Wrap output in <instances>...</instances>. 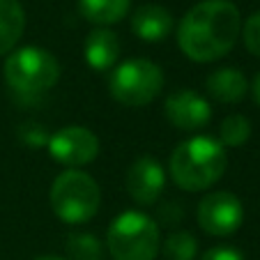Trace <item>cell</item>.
I'll return each mask as SVG.
<instances>
[{
    "instance_id": "9c48e42d",
    "label": "cell",
    "mask_w": 260,
    "mask_h": 260,
    "mask_svg": "<svg viewBox=\"0 0 260 260\" xmlns=\"http://www.w3.org/2000/svg\"><path fill=\"white\" fill-rule=\"evenodd\" d=\"M164 115L180 132H198L212 120V106L196 90H177L164 102Z\"/></svg>"
},
{
    "instance_id": "e0dca14e",
    "label": "cell",
    "mask_w": 260,
    "mask_h": 260,
    "mask_svg": "<svg viewBox=\"0 0 260 260\" xmlns=\"http://www.w3.org/2000/svg\"><path fill=\"white\" fill-rule=\"evenodd\" d=\"M67 255L69 260H102L104 244L92 233H74L67 237Z\"/></svg>"
},
{
    "instance_id": "8fae6325",
    "label": "cell",
    "mask_w": 260,
    "mask_h": 260,
    "mask_svg": "<svg viewBox=\"0 0 260 260\" xmlns=\"http://www.w3.org/2000/svg\"><path fill=\"white\" fill-rule=\"evenodd\" d=\"M85 62L94 72H111L120 58V40L113 30L94 28L83 44Z\"/></svg>"
},
{
    "instance_id": "5bb4252c",
    "label": "cell",
    "mask_w": 260,
    "mask_h": 260,
    "mask_svg": "<svg viewBox=\"0 0 260 260\" xmlns=\"http://www.w3.org/2000/svg\"><path fill=\"white\" fill-rule=\"evenodd\" d=\"M25 30V10L19 0H0V55L16 49Z\"/></svg>"
},
{
    "instance_id": "603a6c76",
    "label": "cell",
    "mask_w": 260,
    "mask_h": 260,
    "mask_svg": "<svg viewBox=\"0 0 260 260\" xmlns=\"http://www.w3.org/2000/svg\"><path fill=\"white\" fill-rule=\"evenodd\" d=\"M32 260H67V258H58V255H40V258H32Z\"/></svg>"
},
{
    "instance_id": "8992f818",
    "label": "cell",
    "mask_w": 260,
    "mask_h": 260,
    "mask_svg": "<svg viewBox=\"0 0 260 260\" xmlns=\"http://www.w3.org/2000/svg\"><path fill=\"white\" fill-rule=\"evenodd\" d=\"M108 90L111 97L122 106H147L164 90V69L145 58L124 60L118 67H113V74L108 79Z\"/></svg>"
},
{
    "instance_id": "7c38bea8",
    "label": "cell",
    "mask_w": 260,
    "mask_h": 260,
    "mask_svg": "<svg viewBox=\"0 0 260 260\" xmlns=\"http://www.w3.org/2000/svg\"><path fill=\"white\" fill-rule=\"evenodd\" d=\"M132 30L138 40L143 42H164L173 30V16L166 7L161 5H141L132 14Z\"/></svg>"
},
{
    "instance_id": "6da1fadb",
    "label": "cell",
    "mask_w": 260,
    "mask_h": 260,
    "mask_svg": "<svg viewBox=\"0 0 260 260\" xmlns=\"http://www.w3.org/2000/svg\"><path fill=\"white\" fill-rule=\"evenodd\" d=\"M242 32L240 10L231 0H203L182 16L177 46L193 62H214L233 51Z\"/></svg>"
},
{
    "instance_id": "4fadbf2b",
    "label": "cell",
    "mask_w": 260,
    "mask_h": 260,
    "mask_svg": "<svg viewBox=\"0 0 260 260\" xmlns=\"http://www.w3.org/2000/svg\"><path fill=\"white\" fill-rule=\"evenodd\" d=\"M205 90L212 99L221 104H237L249 94V81L240 69L221 67L214 69L205 79Z\"/></svg>"
},
{
    "instance_id": "52a82bcc",
    "label": "cell",
    "mask_w": 260,
    "mask_h": 260,
    "mask_svg": "<svg viewBox=\"0 0 260 260\" xmlns=\"http://www.w3.org/2000/svg\"><path fill=\"white\" fill-rule=\"evenodd\" d=\"M46 150H49L51 159H55L58 164L67 168H79L88 166L90 161L97 159L99 138L83 124H67L55 134H51Z\"/></svg>"
},
{
    "instance_id": "7402d4cb",
    "label": "cell",
    "mask_w": 260,
    "mask_h": 260,
    "mask_svg": "<svg viewBox=\"0 0 260 260\" xmlns=\"http://www.w3.org/2000/svg\"><path fill=\"white\" fill-rule=\"evenodd\" d=\"M251 94H253V99H255V104L260 106V72L255 74V79H253V83H251Z\"/></svg>"
},
{
    "instance_id": "2e32d148",
    "label": "cell",
    "mask_w": 260,
    "mask_h": 260,
    "mask_svg": "<svg viewBox=\"0 0 260 260\" xmlns=\"http://www.w3.org/2000/svg\"><path fill=\"white\" fill-rule=\"evenodd\" d=\"M161 253L166 260H196L198 240L187 231H177L164 240Z\"/></svg>"
},
{
    "instance_id": "5b68a950",
    "label": "cell",
    "mask_w": 260,
    "mask_h": 260,
    "mask_svg": "<svg viewBox=\"0 0 260 260\" xmlns=\"http://www.w3.org/2000/svg\"><path fill=\"white\" fill-rule=\"evenodd\" d=\"M60 79V62L42 46H21L5 60V83L16 94L49 92Z\"/></svg>"
},
{
    "instance_id": "d6986e66",
    "label": "cell",
    "mask_w": 260,
    "mask_h": 260,
    "mask_svg": "<svg viewBox=\"0 0 260 260\" xmlns=\"http://www.w3.org/2000/svg\"><path fill=\"white\" fill-rule=\"evenodd\" d=\"M242 40L251 55L260 58V12L251 14L242 25Z\"/></svg>"
},
{
    "instance_id": "30bf717a",
    "label": "cell",
    "mask_w": 260,
    "mask_h": 260,
    "mask_svg": "<svg viewBox=\"0 0 260 260\" xmlns=\"http://www.w3.org/2000/svg\"><path fill=\"white\" fill-rule=\"evenodd\" d=\"M166 187V171L154 157H141L127 171V191L138 205H152Z\"/></svg>"
},
{
    "instance_id": "3957f363",
    "label": "cell",
    "mask_w": 260,
    "mask_h": 260,
    "mask_svg": "<svg viewBox=\"0 0 260 260\" xmlns=\"http://www.w3.org/2000/svg\"><path fill=\"white\" fill-rule=\"evenodd\" d=\"M53 214L69 226L88 223L94 219L102 203V191L92 175L81 168H64L51 184L49 193Z\"/></svg>"
},
{
    "instance_id": "ac0fdd59",
    "label": "cell",
    "mask_w": 260,
    "mask_h": 260,
    "mask_svg": "<svg viewBox=\"0 0 260 260\" xmlns=\"http://www.w3.org/2000/svg\"><path fill=\"white\" fill-rule=\"evenodd\" d=\"M249 138H251L249 118H246V115H240V113H233V115H228V118H223L216 141H219L223 147H240V145H244Z\"/></svg>"
},
{
    "instance_id": "277c9868",
    "label": "cell",
    "mask_w": 260,
    "mask_h": 260,
    "mask_svg": "<svg viewBox=\"0 0 260 260\" xmlns=\"http://www.w3.org/2000/svg\"><path fill=\"white\" fill-rule=\"evenodd\" d=\"M106 249L113 260H154L161 249L159 226L138 210H127L106 231Z\"/></svg>"
},
{
    "instance_id": "7a4b0ae2",
    "label": "cell",
    "mask_w": 260,
    "mask_h": 260,
    "mask_svg": "<svg viewBox=\"0 0 260 260\" xmlns=\"http://www.w3.org/2000/svg\"><path fill=\"white\" fill-rule=\"evenodd\" d=\"M228 166L226 147L212 136H191L173 150L168 173L184 191H205L223 177Z\"/></svg>"
},
{
    "instance_id": "9a60e30c",
    "label": "cell",
    "mask_w": 260,
    "mask_h": 260,
    "mask_svg": "<svg viewBox=\"0 0 260 260\" xmlns=\"http://www.w3.org/2000/svg\"><path fill=\"white\" fill-rule=\"evenodd\" d=\"M132 0H79V12L85 21L106 28L120 23L129 14Z\"/></svg>"
},
{
    "instance_id": "ba28073f",
    "label": "cell",
    "mask_w": 260,
    "mask_h": 260,
    "mask_svg": "<svg viewBox=\"0 0 260 260\" xmlns=\"http://www.w3.org/2000/svg\"><path fill=\"white\" fill-rule=\"evenodd\" d=\"M198 226L212 237H228L242 226L244 207L231 191H212L198 203Z\"/></svg>"
},
{
    "instance_id": "ffe728a7",
    "label": "cell",
    "mask_w": 260,
    "mask_h": 260,
    "mask_svg": "<svg viewBox=\"0 0 260 260\" xmlns=\"http://www.w3.org/2000/svg\"><path fill=\"white\" fill-rule=\"evenodd\" d=\"M19 136H21V141H23L28 147H42V145L46 147V143H49L51 134L46 132V129L42 127V124L25 122L23 127L19 129Z\"/></svg>"
},
{
    "instance_id": "44dd1931",
    "label": "cell",
    "mask_w": 260,
    "mask_h": 260,
    "mask_svg": "<svg viewBox=\"0 0 260 260\" xmlns=\"http://www.w3.org/2000/svg\"><path fill=\"white\" fill-rule=\"evenodd\" d=\"M198 260H244V253L237 251L235 246L221 244V246H212V249H207Z\"/></svg>"
}]
</instances>
